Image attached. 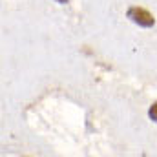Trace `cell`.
I'll return each instance as SVG.
<instances>
[{
  "instance_id": "obj_1",
  "label": "cell",
  "mask_w": 157,
  "mask_h": 157,
  "mask_svg": "<svg viewBox=\"0 0 157 157\" xmlns=\"http://www.w3.org/2000/svg\"><path fill=\"white\" fill-rule=\"evenodd\" d=\"M128 18H130L133 24L141 26V28H152V26L155 24L154 15H152L150 11L143 9V7H130V9H128Z\"/></svg>"
},
{
  "instance_id": "obj_2",
  "label": "cell",
  "mask_w": 157,
  "mask_h": 157,
  "mask_svg": "<svg viewBox=\"0 0 157 157\" xmlns=\"http://www.w3.org/2000/svg\"><path fill=\"white\" fill-rule=\"evenodd\" d=\"M148 115H150V119H152V121H155V122H157V102H154V104L150 106Z\"/></svg>"
},
{
  "instance_id": "obj_3",
  "label": "cell",
  "mask_w": 157,
  "mask_h": 157,
  "mask_svg": "<svg viewBox=\"0 0 157 157\" xmlns=\"http://www.w3.org/2000/svg\"><path fill=\"white\" fill-rule=\"evenodd\" d=\"M57 2H60V4H66V2H68V0H57Z\"/></svg>"
}]
</instances>
